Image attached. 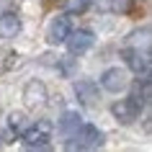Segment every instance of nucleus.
<instances>
[{
    "instance_id": "nucleus-10",
    "label": "nucleus",
    "mask_w": 152,
    "mask_h": 152,
    "mask_svg": "<svg viewBox=\"0 0 152 152\" xmlns=\"http://www.w3.org/2000/svg\"><path fill=\"white\" fill-rule=\"evenodd\" d=\"M21 34V18L16 10H5L0 16V39H16Z\"/></svg>"
},
{
    "instance_id": "nucleus-13",
    "label": "nucleus",
    "mask_w": 152,
    "mask_h": 152,
    "mask_svg": "<svg viewBox=\"0 0 152 152\" xmlns=\"http://www.w3.org/2000/svg\"><path fill=\"white\" fill-rule=\"evenodd\" d=\"M90 5V0H67L64 3V13L67 16H80V13H85Z\"/></svg>"
},
{
    "instance_id": "nucleus-8",
    "label": "nucleus",
    "mask_w": 152,
    "mask_h": 152,
    "mask_svg": "<svg viewBox=\"0 0 152 152\" xmlns=\"http://www.w3.org/2000/svg\"><path fill=\"white\" fill-rule=\"evenodd\" d=\"M70 28H72V23H70V16H67V13H64V16H54L52 21H49V26H47V41L52 44V47L64 44Z\"/></svg>"
},
{
    "instance_id": "nucleus-9",
    "label": "nucleus",
    "mask_w": 152,
    "mask_h": 152,
    "mask_svg": "<svg viewBox=\"0 0 152 152\" xmlns=\"http://www.w3.org/2000/svg\"><path fill=\"white\" fill-rule=\"evenodd\" d=\"M47 98H49V93H47V85H44L41 80H28L26 83L23 101H26L28 108H41V106L47 103Z\"/></svg>"
},
{
    "instance_id": "nucleus-6",
    "label": "nucleus",
    "mask_w": 152,
    "mask_h": 152,
    "mask_svg": "<svg viewBox=\"0 0 152 152\" xmlns=\"http://www.w3.org/2000/svg\"><path fill=\"white\" fill-rule=\"evenodd\" d=\"M101 88L106 90V93H121V90L129 88V75L124 67H108V70H103V75H101Z\"/></svg>"
},
{
    "instance_id": "nucleus-1",
    "label": "nucleus",
    "mask_w": 152,
    "mask_h": 152,
    "mask_svg": "<svg viewBox=\"0 0 152 152\" xmlns=\"http://www.w3.org/2000/svg\"><path fill=\"white\" fill-rule=\"evenodd\" d=\"M103 142H106L103 132L98 126H93V124H85V121H83V126L67 139L64 147H67V150H98V147H103Z\"/></svg>"
},
{
    "instance_id": "nucleus-12",
    "label": "nucleus",
    "mask_w": 152,
    "mask_h": 152,
    "mask_svg": "<svg viewBox=\"0 0 152 152\" xmlns=\"http://www.w3.org/2000/svg\"><path fill=\"white\" fill-rule=\"evenodd\" d=\"M31 121H28V116H26L23 111H10L8 113V119H5V134L8 137H21V132H23L26 126H28Z\"/></svg>"
},
{
    "instance_id": "nucleus-7",
    "label": "nucleus",
    "mask_w": 152,
    "mask_h": 152,
    "mask_svg": "<svg viewBox=\"0 0 152 152\" xmlns=\"http://www.w3.org/2000/svg\"><path fill=\"white\" fill-rule=\"evenodd\" d=\"M72 90H75V98H77V103L88 106V108L98 106V101H101V93H98V83H96V80H90V77L75 80Z\"/></svg>"
},
{
    "instance_id": "nucleus-3",
    "label": "nucleus",
    "mask_w": 152,
    "mask_h": 152,
    "mask_svg": "<svg viewBox=\"0 0 152 152\" xmlns=\"http://www.w3.org/2000/svg\"><path fill=\"white\" fill-rule=\"evenodd\" d=\"M124 62L129 64V70L137 77H150L152 75V59H150V49L147 47H129L124 49Z\"/></svg>"
},
{
    "instance_id": "nucleus-5",
    "label": "nucleus",
    "mask_w": 152,
    "mask_h": 152,
    "mask_svg": "<svg viewBox=\"0 0 152 152\" xmlns=\"http://www.w3.org/2000/svg\"><path fill=\"white\" fill-rule=\"evenodd\" d=\"M64 44H67V52H70L72 57H80L96 44V34L90 31V28H70Z\"/></svg>"
},
{
    "instance_id": "nucleus-4",
    "label": "nucleus",
    "mask_w": 152,
    "mask_h": 152,
    "mask_svg": "<svg viewBox=\"0 0 152 152\" xmlns=\"http://www.w3.org/2000/svg\"><path fill=\"white\" fill-rule=\"evenodd\" d=\"M142 108H144V103L139 101V98L129 96V98H121V101H116V103L111 106V113L116 116V121H119V124L129 126V124H134V121L139 119Z\"/></svg>"
},
{
    "instance_id": "nucleus-2",
    "label": "nucleus",
    "mask_w": 152,
    "mask_h": 152,
    "mask_svg": "<svg viewBox=\"0 0 152 152\" xmlns=\"http://www.w3.org/2000/svg\"><path fill=\"white\" fill-rule=\"evenodd\" d=\"M52 132H54L52 121L39 119V121L28 124V126L21 132V139H23V144L28 150H47L49 142H52Z\"/></svg>"
},
{
    "instance_id": "nucleus-11",
    "label": "nucleus",
    "mask_w": 152,
    "mask_h": 152,
    "mask_svg": "<svg viewBox=\"0 0 152 152\" xmlns=\"http://www.w3.org/2000/svg\"><path fill=\"white\" fill-rule=\"evenodd\" d=\"M80 126H83V116H80V113H77V111H64L62 119H59V124H57V132H59V137L70 139Z\"/></svg>"
}]
</instances>
